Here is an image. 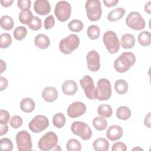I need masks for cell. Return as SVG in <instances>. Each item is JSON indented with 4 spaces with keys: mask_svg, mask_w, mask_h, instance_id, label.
<instances>
[{
    "mask_svg": "<svg viewBox=\"0 0 151 151\" xmlns=\"http://www.w3.org/2000/svg\"><path fill=\"white\" fill-rule=\"evenodd\" d=\"M135 55L130 51L121 54L114 61V67L116 71L123 73L128 71L136 63Z\"/></svg>",
    "mask_w": 151,
    "mask_h": 151,
    "instance_id": "obj_1",
    "label": "cell"
},
{
    "mask_svg": "<svg viewBox=\"0 0 151 151\" xmlns=\"http://www.w3.org/2000/svg\"><path fill=\"white\" fill-rule=\"evenodd\" d=\"M80 44V39L76 34H70L63 38L59 43L60 51L64 54H70L76 50Z\"/></svg>",
    "mask_w": 151,
    "mask_h": 151,
    "instance_id": "obj_2",
    "label": "cell"
},
{
    "mask_svg": "<svg viewBox=\"0 0 151 151\" xmlns=\"http://www.w3.org/2000/svg\"><path fill=\"white\" fill-rule=\"evenodd\" d=\"M87 17L91 21H97L101 17L102 9L99 0H87L85 5Z\"/></svg>",
    "mask_w": 151,
    "mask_h": 151,
    "instance_id": "obj_3",
    "label": "cell"
},
{
    "mask_svg": "<svg viewBox=\"0 0 151 151\" xmlns=\"http://www.w3.org/2000/svg\"><path fill=\"white\" fill-rule=\"evenodd\" d=\"M57 135L54 132L50 131L40 139L38 146L41 150L49 151L54 149L57 145Z\"/></svg>",
    "mask_w": 151,
    "mask_h": 151,
    "instance_id": "obj_4",
    "label": "cell"
},
{
    "mask_svg": "<svg viewBox=\"0 0 151 151\" xmlns=\"http://www.w3.org/2000/svg\"><path fill=\"white\" fill-rule=\"evenodd\" d=\"M71 130L73 134L80 136L83 140H89L92 136V130L88 125L83 122H74L71 126Z\"/></svg>",
    "mask_w": 151,
    "mask_h": 151,
    "instance_id": "obj_5",
    "label": "cell"
},
{
    "mask_svg": "<svg viewBox=\"0 0 151 151\" xmlns=\"http://www.w3.org/2000/svg\"><path fill=\"white\" fill-rule=\"evenodd\" d=\"M103 41L109 53L115 54L119 51L120 42L116 34L114 31H106L103 35Z\"/></svg>",
    "mask_w": 151,
    "mask_h": 151,
    "instance_id": "obj_6",
    "label": "cell"
},
{
    "mask_svg": "<svg viewBox=\"0 0 151 151\" xmlns=\"http://www.w3.org/2000/svg\"><path fill=\"white\" fill-rule=\"evenodd\" d=\"M80 84L83 89L86 97L90 100H96L97 97V90L94 86L91 77L88 75L84 76L80 80Z\"/></svg>",
    "mask_w": 151,
    "mask_h": 151,
    "instance_id": "obj_7",
    "label": "cell"
},
{
    "mask_svg": "<svg viewBox=\"0 0 151 151\" xmlns=\"http://www.w3.org/2000/svg\"><path fill=\"white\" fill-rule=\"evenodd\" d=\"M71 13V6L70 3L65 1H60L54 9V14L58 21L65 22L69 19Z\"/></svg>",
    "mask_w": 151,
    "mask_h": 151,
    "instance_id": "obj_8",
    "label": "cell"
},
{
    "mask_svg": "<svg viewBox=\"0 0 151 151\" xmlns=\"http://www.w3.org/2000/svg\"><path fill=\"white\" fill-rule=\"evenodd\" d=\"M126 24L130 28L139 31L144 29L146 22L141 14L136 11L130 12L126 18Z\"/></svg>",
    "mask_w": 151,
    "mask_h": 151,
    "instance_id": "obj_9",
    "label": "cell"
},
{
    "mask_svg": "<svg viewBox=\"0 0 151 151\" xmlns=\"http://www.w3.org/2000/svg\"><path fill=\"white\" fill-rule=\"evenodd\" d=\"M97 97L100 101L107 100L111 96V85L110 81L107 78H101L97 83Z\"/></svg>",
    "mask_w": 151,
    "mask_h": 151,
    "instance_id": "obj_10",
    "label": "cell"
},
{
    "mask_svg": "<svg viewBox=\"0 0 151 151\" xmlns=\"http://www.w3.org/2000/svg\"><path fill=\"white\" fill-rule=\"evenodd\" d=\"M16 143L19 151H30L32 144L31 136L26 130H21L16 135Z\"/></svg>",
    "mask_w": 151,
    "mask_h": 151,
    "instance_id": "obj_11",
    "label": "cell"
},
{
    "mask_svg": "<svg viewBox=\"0 0 151 151\" xmlns=\"http://www.w3.org/2000/svg\"><path fill=\"white\" fill-rule=\"evenodd\" d=\"M49 126L48 119L44 115L35 116L29 123L28 127L31 132L35 133H40L45 130Z\"/></svg>",
    "mask_w": 151,
    "mask_h": 151,
    "instance_id": "obj_12",
    "label": "cell"
},
{
    "mask_svg": "<svg viewBox=\"0 0 151 151\" xmlns=\"http://www.w3.org/2000/svg\"><path fill=\"white\" fill-rule=\"evenodd\" d=\"M86 60L88 69L96 72L100 68V57L99 54L95 50H91L88 52L86 55Z\"/></svg>",
    "mask_w": 151,
    "mask_h": 151,
    "instance_id": "obj_13",
    "label": "cell"
},
{
    "mask_svg": "<svg viewBox=\"0 0 151 151\" xmlns=\"http://www.w3.org/2000/svg\"><path fill=\"white\" fill-rule=\"evenodd\" d=\"M86 110V106L84 103L74 101L68 106L67 109V114L70 117L74 119L84 114Z\"/></svg>",
    "mask_w": 151,
    "mask_h": 151,
    "instance_id": "obj_14",
    "label": "cell"
},
{
    "mask_svg": "<svg viewBox=\"0 0 151 151\" xmlns=\"http://www.w3.org/2000/svg\"><path fill=\"white\" fill-rule=\"evenodd\" d=\"M35 12L40 15H45L50 13L51 5L47 0H36L34 4Z\"/></svg>",
    "mask_w": 151,
    "mask_h": 151,
    "instance_id": "obj_15",
    "label": "cell"
},
{
    "mask_svg": "<svg viewBox=\"0 0 151 151\" xmlns=\"http://www.w3.org/2000/svg\"><path fill=\"white\" fill-rule=\"evenodd\" d=\"M123 134V131L121 126L116 124L110 126L106 131V137L113 142L120 139Z\"/></svg>",
    "mask_w": 151,
    "mask_h": 151,
    "instance_id": "obj_16",
    "label": "cell"
},
{
    "mask_svg": "<svg viewBox=\"0 0 151 151\" xmlns=\"http://www.w3.org/2000/svg\"><path fill=\"white\" fill-rule=\"evenodd\" d=\"M58 91L54 87H46L42 91V97L47 102H53L55 101L58 97Z\"/></svg>",
    "mask_w": 151,
    "mask_h": 151,
    "instance_id": "obj_17",
    "label": "cell"
},
{
    "mask_svg": "<svg viewBox=\"0 0 151 151\" xmlns=\"http://www.w3.org/2000/svg\"><path fill=\"white\" fill-rule=\"evenodd\" d=\"M61 90L63 93L65 95L72 96L77 93L78 90V86L74 80H67L63 83Z\"/></svg>",
    "mask_w": 151,
    "mask_h": 151,
    "instance_id": "obj_18",
    "label": "cell"
},
{
    "mask_svg": "<svg viewBox=\"0 0 151 151\" xmlns=\"http://www.w3.org/2000/svg\"><path fill=\"white\" fill-rule=\"evenodd\" d=\"M34 43L38 48L44 50L49 47L50 44V40L47 35L44 34H40L35 36Z\"/></svg>",
    "mask_w": 151,
    "mask_h": 151,
    "instance_id": "obj_19",
    "label": "cell"
},
{
    "mask_svg": "<svg viewBox=\"0 0 151 151\" xmlns=\"http://www.w3.org/2000/svg\"><path fill=\"white\" fill-rule=\"evenodd\" d=\"M135 38L131 34H125L123 35L120 39L121 46L124 49L133 48L135 45Z\"/></svg>",
    "mask_w": 151,
    "mask_h": 151,
    "instance_id": "obj_20",
    "label": "cell"
},
{
    "mask_svg": "<svg viewBox=\"0 0 151 151\" xmlns=\"http://www.w3.org/2000/svg\"><path fill=\"white\" fill-rule=\"evenodd\" d=\"M93 147L96 151H107L109 149V143L106 139L100 137L94 140Z\"/></svg>",
    "mask_w": 151,
    "mask_h": 151,
    "instance_id": "obj_21",
    "label": "cell"
},
{
    "mask_svg": "<svg viewBox=\"0 0 151 151\" xmlns=\"http://www.w3.org/2000/svg\"><path fill=\"white\" fill-rule=\"evenodd\" d=\"M35 106V102L31 98H24L20 102V109L25 113L32 112L34 110Z\"/></svg>",
    "mask_w": 151,
    "mask_h": 151,
    "instance_id": "obj_22",
    "label": "cell"
},
{
    "mask_svg": "<svg viewBox=\"0 0 151 151\" xmlns=\"http://www.w3.org/2000/svg\"><path fill=\"white\" fill-rule=\"evenodd\" d=\"M125 9L122 7H118L111 10L107 15V19L111 22L120 19L125 14Z\"/></svg>",
    "mask_w": 151,
    "mask_h": 151,
    "instance_id": "obj_23",
    "label": "cell"
},
{
    "mask_svg": "<svg viewBox=\"0 0 151 151\" xmlns=\"http://www.w3.org/2000/svg\"><path fill=\"white\" fill-rule=\"evenodd\" d=\"M132 113L130 109L125 106L119 107L116 110V116L122 120H126L130 118Z\"/></svg>",
    "mask_w": 151,
    "mask_h": 151,
    "instance_id": "obj_24",
    "label": "cell"
},
{
    "mask_svg": "<svg viewBox=\"0 0 151 151\" xmlns=\"http://www.w3.org/2000/svg\"><path fill=\"white\" fill-rule=\"evenodd\" d=\"M93 126L94 127L99 131L105 130L107 127V121L104 117L97 116L93 119L92 122Z\"/></svg>",
    "mask_w": 151,
    "mask_h": 151,
    "instance_id": "obj_25",
    "label": "cell"
},
{
    "mask_svg": "<svg viewBox=\"0 0 151 151\" xmlns=\"http://www.w3.org/2000/svg\"><path fill=\"white\" fill-rule=\"evenodd\" d=\"M33 17L32 13L29 9L21 11L19 12L18 17L19 20L22 24L28 25L31 22Z\"/></svg>",
    "mask_w": 151,
    "mask_h": 151,
    "instance_id": "obj_26",
    "label": "cell"
},
{
    "mask_svg": "<svg viewBox=\"0 0 151 151\" xmlns=\"http://www.w3.org/2000/svg\"><path fill=\"white\" fill-rule=\"evenodd\" d=\"M139 44L143 46L147 47L151 44V34L150 32L147 31H143L140 32L137 37Z\"/></svg>",
    "mask_w": 151,
    "mask_h": 151,
    "instance_id": "obj_27",
    "label": "cell"
},
{
    "mask_svg": "<svg viewBox=\"0 0 151 151\" xmlns=\"http://www.w3.org/2000/svg\"><path fill=\"white\" fill-rule=\"evenodd\" d=\"M128 84L124 80L119 79L114 83V89L119 94H124L128 90Z\"/></svg>",
    "mask_w": 151,
    "mask_h": 151,
    "instance_id": "obj_28",
    "label": "cell"
},
{
    "mask_svg": "<svg viewBox=\"0 0 151 151\" xmlns=\"http://www.w3.org/2000/svg\"><path fill=\"white\" fill-rule=\"evenodd\" d=\"M0 24L3 29L9 31L13 28L14 22L11 17L9 15H4L1 18Z\"/></svg>",
    "mask_w": 151,
    "mask_h": 151,
    "instance_id": "obj_29",
    "label": "cell"
},
{
    "mask_svg": "<svg viewBox=\"0 0 151 151\" xmlns=\"http://www.w3.org/2000/svg\"><path fill=\"white\" fill-rule=\"evenodd\" d=\"M97 113L100 116L109 118L112 115L113 109L109 104H101L97 108Z\"/></svg>",
    "mask_w": 151,
    "mask_h": 151,
    "instance_id": "obj_30",
    "label": "cell"
},
{
    "mask_svg": "<svg viewBox=\"0 0 151 151\" xmlns=\"http://www.w3.org/2000/svg\"><path fill=\"white\" fill-rule=\"evenodd\" d=\"M87 34L90 39L97 40L100 35V29L96 25H91L87 28Z\"/></svg>",
    "mask_w": 151,
    "mask_h": 151,
    "instance_id": "obj_31",
    "label": "cell"
},
{
    "mask_svg": "<svg viewBox=\"0 0 151 151\" xmlns=\"http://www.w3.org/2000/svg\"><path fill=\"white\" fill-rule=\"evenodd\" d=\"M52 123L55 127L62 128L65 123V116L61 113H56L52 117Z\"/></svg>",
    "mask_w": 151,
    "mask_h": 151,
    "instance_id": "obj_32",
    "label": "cell"
},
{
    "mask_svg": "<svg viewBox=\"0 0 151 151\" xmlns=\"http://www.w3.org/2000/svg\"><path fill=\"white\" fill-rule=\"evenodd\" d=\"M83 23L81 21L77 19H73L68 24V28L69 29L74 32H78L81 31L83 28Z\"/></svg>",
    "mask_w": 151,
    "mask_h": 151,
    "instance_id": "obj_33",
    "label": "cell"
},
{
    "mask_svg": "<svg viewBox=\"0 0 151 151\" xmlns=\"http://www.w3.org/2000/svg\"><path fill=\"white\" fill-rule=\"evenodd\" d=\"M13 34L14 38L17 40L21 41L26 37L27 35V29L24 26H19L14 29Z\"/></svg>",
    "mask_w": 151,
    "mask_h": 151,
    "instance_id": "obj_34",
    "label": "cell"
},
{
    "mask_svg": "<svg viewBox=\"0 0 151 151\" xmlns=\"http://www.w3.org/2000/svg\"><path fill=\"white\" fill-rule=\"evenodd\" d=\"M66 147L68 151H80L81 150V145L78 140L71 139L67 142Z\"/></svg>",
    "mask_w": 151,
    "mask_h": 151,
    "instance_id": "obj_35",
    "label": "cell"
},
{
    "mask_svg": "<svg viewBox=\"0 0 151 151\" xmlns=\"http://www.w3.org/2000/svg\"><path fill=\"white\" fill-rule=\"evenodd\" d=\"M12 44L11 35L8 33H2L0 36V47L1 48H6Z\"/></svg>",
    "mask_w": 151,
    "mask_h": 151,
    "instance_id": "obj_36",
    "label": "cell"
},
{
    "mask_svg": "<svg viewBox=\"0 0 151 151\" xmlns=\"http://www.w3.org/2000/svg\"><path fill=\"white\" fill-rule=\"evenodd\" d=\"M1 149L2 150L11 151L13 149V143L11 139L7 137H4L0 139Z\"/></svg>",
    "mask_w": 151,
    "mask_h": 151,
    "instance_id": "obj_37",
    "label": "cell"
},
{
    "mask_svg": "<svg viewBox=\"0 0 151 151\" xmlns=\"http://www.w3.org/2000/svg\"><path fill=\"white\" fill-rule=\"evenodd\" d=\"M29 28L34 31H38L42 27L41 19L36 16H34L31 22L28 25Z\"/></svg>",
    "mask_w": 151,
    "mask_h": 151,
    "instance_id": "obj_38",
    "label": "cell"
},
{
    "mask_svg": "<svg viewBox=\"0 0 151 151\" xmlns=\"http://www.w3.org/2000/svg\"><path fill=\"white\" fill-rule=\"evenodd\" d=\"M22 119L18 115L13 116L10 120V125L14 129H18L22 125Z\"/></svg>",
    "mask_w": 151,
    "mask_h": 151,
    "instance_id": "obj_39",
    "label": "cell"
},
{
    "mask_svg": "<svg viewBox=\"0 0 151 151\" xmlns=\"http://www.w3.org/2000/svg\"><path fill=\"white\" fill-rule=\"evenodd\" d=\"M10 114L6 110L1 109L0 110V124H7L9 121Z\"/></svg>",
    "mask_w": 151,
    "mask_h": 151,
    "instance_id": "obj_40",
    "label": "cell"
},
{
    "mask_svg": "<svg viewBox=\"0 0 151 151\" xmlns=\"http://www.w3.org/2000/svg\"><path fill=\"white\" fill-rule=\"evenodd\" d=\"M55 24V19L51 15L48 16L44 20V27L45 29H50L52 28Z\"/></svg>",
    "mask_w": 151,
    "mask_h": 151,
    "instance_id": "obj_41",
    "label": "cell"
},
{
    "mask_svg": "<svg viewBox=\"0 0 151 151\" xmlns=\"http://www.w3.org/2000/svg\"><path fill=\"white\" fill-rule=\"evenodd\" d=\"M31 4V2L30 0H18L17 1V5L21 11L29 9Z\"/></svg>",
    "mask_w": 151,
    "mask_h": 151,
    "instance_id": "obj_42",
    "label": "cell"
},
{
    "mask_svg": "<svg viewBox=\"0 0 151 151\" xmlns=\"http://www.w3.org/2000/svg\"><path fill=\"white\" fill-rule=\"evenodd\" d=\"M112 151H126L127 150V146L125 143L122 142H116L113 144L112 148Z\"/></svg>",
    "mask_w": 151,
    "mask_h": 151,
    "instance_id": "obj_43",
    "label": "cell"
},
{
    "mask_svg": "<svg viewBox=\"0 0 151 151\" xmlns=\"http://www.w3.org/2000/svg\"><path fill=\"white\" fill-rule=\"evenodd\" d=\"M8 85V81L5 77L1 76L0 77V90H4Z\"/></svg>",
    "mask_w": 151,
    "mask_h": 151,
    "instance_id": "obj_44",
    "label": "cell"
},
{
    "mask_svg": "<svg viewBox=\"0 0 151 151\" xmlns=\"http://www.w3.org/2000/svg\"><path fill=\"white\" fill-rule=\"evenodd\" d=\"M103 2L106 6L110 8L115 6L119 3V0H103Z\"/></svg>",
    "mask_w": 151,
    "mask_h": 151,
    "instance_id": "obj_45",
    "label": "cell"
},
{
    "mask_svg": "<svg viewBox=\"0 0 151 151\" xmlns=\"http://www.w3.org/2000/svg\"><path fill=\"white\" fill-rule=\"evenodd\" d=\"M144 124L145 126H146L148 128H150L151 127V116H150V113H148L144 119Z\"/></svg>",
    "mask_w": 151,
    "mask_h": 151,
    "instance_id": "obj_46",
    "label": "cell"
},
{
    "mask_svg": "<svg viewBox=\"0 0 151 151\" xmlns=\"http://www.w3.org/2000/svg\"><path fill=\"white\" fill-rule=\"evenodd\" d=\"M8 131V126L7 124H0V135L3 136L7 133Z\"/></svg>",
    "mask_w": 151,
    "mask_h": 151,
    "instance_id": "obj_47",
    "label": "cell"
},
{
    "mask_svg": "<svg viewBox=\"0 0 151 151\" xmlns=\"http://www.w3.org/2000/svg\"><path fill=\"white\" fill-rule=\"evenodd\" d=\"M13 0H1V4L4 7H9L13 3Z\"/></svg>",
    "mask_w": 151,
    "mask_h": 151,
    "instance_id": "obj_48",
    "label": "cell"
},
{
    "mask_svg": "<svg viewBox=\"0 0 151 151\" xmlns=\"http://www.w3.org/2000/svg\"><path fill=\"white\" fill-rule=\"evenodd\" d=\"M151 2L150 1H148L147 3H146L144 8H145V11L146 12H147L148 14H150L151 13Z\"/></svg>",
    "mask_w": 151,
    "mask_h": 151,
    "instance_id": "obj_49",
    "label": "cell"
},
{
    "mask_svg": "<svg viewBox=\"0 0 151 151\" xmlns=\"http://www.w3.org/2000/svg\"><path fill=\"white\" fill-rule=\"evenodd\" d=\"M0 61H1V73H2L6 70V63L2 60H1Z\"/></svg>",
    "mask_w": 151,
    "mask_h": 151,
    "instance_id": "obj_50",
    "label": "cell"
},
{
    "mask_svg": "<svg viewBox=\"0 0 151 151\" xmlns=\"http://www.w3.org/2000/svg\"><path fill=\"white\" fill-rule=\"evenodd\" d=\"M142 150V151H143V149L142 148H141V147H134L133 149H132V150Z\"/></svg>",
    "mask_w": 151,
    "mask_h": 151,
    "instance_id": "obj_51",
    "label": "cell"
}]
</instances>
